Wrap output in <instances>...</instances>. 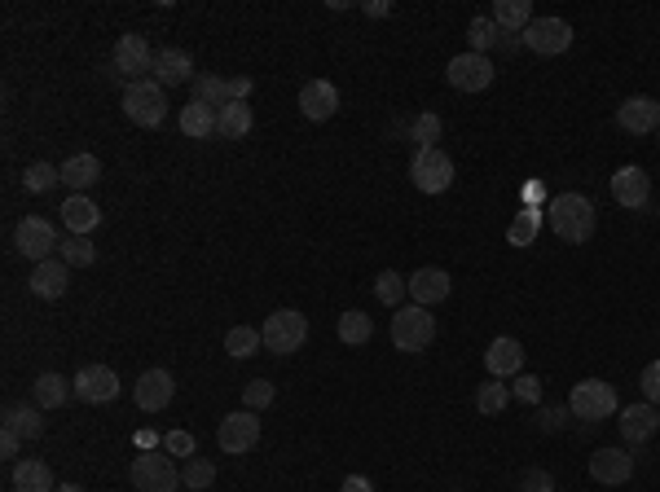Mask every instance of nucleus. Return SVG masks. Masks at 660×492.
<instances>
[{"label":"nucleus","instance_id":"nucleus-53","mask_svg":"<svg viewBox=\"0 0 660 492\" xmlns=\"http://www.w3.org/2000/svg\"><path fill=\"white\" fill-rule=\"evenodd\" d=\"M53 492H84L80 484H62V488H53Z\"/></svg>","mask_w":660,"mask_h":492},{"label":"nucleus","instance_id":"nucleus-26","mask_svg":"<svg viewBox=\"0 0 660 492\" xmlns=\"http://www.w3.org/2000/svg\"><path fill=\"white\" fill-rule=\"evenodd\" d=\"M251 123H256V115H251L247 102H229L216 110V137L220 141H242L251 132Z\"/></svg>","mask_w":660,"mask_h":492},{"label":"nucleus","instance_id":"nucleus-33","mask_svg":"<svg viewBox=\"0 0 660 492\" xmlns=\"http://www.w3.org/2000/svg\"><path fill=\"white\" fill-rule=\"evenodd\" d=\"M190 88H194V102H203V106H212V110H220V106H229V80H225V75H212V71H198Z\"/></svg>","mask_w":660,"mask_h":492},{"label":"nucleus","instance_id":"nucleus-11","mask_svg":"<svg viewBox=\"0 0 660 492\" xmlns=\"http://www.w3.org/2000/svg\"><path fill=\"white\" fill-rule=\"evenodd\" d=\"M493 62L484 58V53H458V58H449L445 66V80L449 88H458V93H484V88L493 84Z\"/></svg>","mask_w":660,"mask_h":492},{"label":"nucleus","instance_id":"nucleus-48","mask_svg":"<svg viewBox=\"0 0 660 492\" xmlns=\"http://www.w3.org/2000/svg\"><path fill=\"white\" fill-rule=\"evenodd\" d=\"M251 75H229V102H247L251 97Z\"/></svg>","mask_w":660,"mask_h":492},{"label":"nucleus","instance_id":"nucleus-8","mask_svg":"<svg viewBox=\"0 0 660 492\" xmlns=\"http://www.w3.org/2000/svg\"><path fill=\"white\" fill-rule=\"evenodd\" d=\"M181 471L172 466L168 453H137L132 457V488L137 492H176Z\"/></svg>","mask_w":660,"mask_h":492},{"label":"nucleus","instance_id":"nucleus-45","mask_svg":"<svg viewBox=\"0 0 660 492\" xmlns=\"http://www.w3.org/2000/svg\"><path fill=\"white\" fill-rule=\"evenodd\" d=\"M163 453L190 457V453H194V435H190V431H168V435H163Z\"/></svg>","mask_w":660,"mask_h":492},{"label":"nucleus","instance_id":"nucleus-9","mask_svg":"<svg viewBox=\"0 0 660 492\" xmlns=\"http://www.w3.org/2000/svg\"><path fill=\"white\" fill-rule=\"evenodd\" d=\"M216 444H220V453H229V457L251 453L260 444V418L251 409L225 413V418H220V427H216Z\"/></svg>","mask_w":660,"mask_h":492},{"label":"nucleus","instance_id":"nucleus-4","mask_svg":"<svg viewBox=\"0 0 660 492\" xmlns=\"http://www.w3.org/2000/svg\"><path fill=\"white\" fill-rule=\"evenodd\" d=\"M260 334H264V348L273 356H291V352H300L304 339H308V317L295 308H278L273 317H264Z\"/></svg>","mask_w":660,"mask_h":492},{"label":"nucleus","instance_id":"nucleus-15","mask_svg":"<svg viewBox=\"0 0 660 492\" xmlns=\"http://www.w3.org/2000/svg\"><path fill=\"white\" fill-rule=\"evenodd\" d=\"M172 396H176V378L168 374V369H146V374L137 378V387H132V400H137L141 413L168 409Z\"/></svg>","mask_w":660,"mask_h":492},{"label":"nucleus","instance_id":"nucleus-2","mask_svg":"<svg viewBox=\"0 0 660 492\" xmlns=\"http://www.w3.org/2000/svg\"><path fill=\"white\" fill-rule=\"evenodd\" d=\"M436 343V317H432V308H418V304H405V308H396V317H392V348L396 352H427Z\"/></svg>","mask_w":660,"mask_h":492},{"label":"nucleus","instance_id":"nucleus-22","mask_svg":"<svg viewBox=\"0 0 660 492\" xmlns=\"http://www.w3.org/2000/svg\"><path fill=\"white\" fill-rule=\"evenodd\" d=\"M27 286H31V295H36V299H62L66 286H71V264L53 255V260H44V264L31 268Z\"/></svg>","mask_w":660,"mask_h":492},{"label":"nucleus","instance_id":"nucleus-29","mask_svg":"<svg viewBox=\"0 0 660 492\" xmlns=\"http://www.w3.org/2000/svg\"><path fill=\"white\" fill-rule=\"evenodd\" d=\"M176 123H181V132L190 141H212L216 137V110L203 106V102H190V106L181 110V119H176Z\"/></svg>","mask_w":660,"mask_h":492},{"label":"nucleus","instance_id":"nucleus-23","mask_svg":"<svg viewBox=\"0 0 660 492\" xmlns=\"http://www.w3.org/2000/svg\"><path fill=\"white\" fill-rule=\"evenodd\" d=\"M449 290H454V282H449L445 268H418V273L410 277V299L418 308H436L449 299Z\"/></svg>","mask_w":660,"mask_h":492},{"label":"nucleus","instance_id":"nucleus-21","mask_svg":"<svg viewBox=\"0 0 660 492\" xmlns=\"http://www.w3.org/2000/svg\"><path fill=\"white\" fill-rule=\"evenodd\" d=\"M484 369H489V378H520L524 369V348L520 339H511V334H498V339L489 343V352H484Z\"/></svg>","mask_w":660,"mask_h":492},{"label":"nucleus","instance_id":"nucleus-24","mask_svg":"<svg viewBox=\"0 0 660 492\" xmlns=\"http://www.w3.org/2000/svg\"><path fill=\"white\" fill-rule=\"evenodd\" d=\"M9 484H14V492H53L58 488L53 484V466L40 462V457H22V462H14Z\"/></svg>","mask_w":660,"mask_h":492},{"label":"nucleus","instance_id":"nucleus-31","mask_svg":"<svg viewBox=\"0 0 660 492\" xmlns=\"http://www.w3.org/2000/svg\"><path fill=\"white\" fill-rule=\"evenodd\" d=\"M335 330H339V339H344V348H366V343L374 339V321L361 308H348Z\"/></svg>","mask_w":660,"mask_h":492},{"label":"nucleus","instance_id":"nucleus-50","mask_svg":"<svg viewBox=\"0 0 660 492\" xmlns=\"http://www.w3.org/2000/svg\"><path fill=\"white\" fill-rule=\"evenodd\" d=\"M18 449H22V435L9 431V427H0V453H5V457H18Z\"/></svg>","mask_w":660,"mask_h":492},{"label":"nucleus","instance_id":"nucleus-52","mask_svg":"<svg viewBox=\"0 0 660 492\" xmlns=\"http://www.w3.org/2000/svg\"><path fill=\"white\" fill-rule=\"evenodd\" d=\"M366 14H370V18H388V14H392V5H383V0H374V5H366Z\"/></svg>","mask_w":660,"mask_h":492},{"label":"nucleus","instance_id":"nucleus-47","mask_svg":"<svg viewBox=\"0 0 660 492\" xmlns=\"http://www.w3.org/2000/svg\"><path fill=\"white\" fill-rule=\"evenodd\" d=\"M533 233H537V216H524V220H515V225H511V242L528 246V242H533Z\"/></svg>","mask_w":660,"mask_h":492},{"label":"nucleus","instance_id":"nucleus-12","mask_svg":"<svg viewBox=\"0 0 660 492\" xmlns=\"http://www.w3.org/2000/svg\"><path fill=\"white\" fill-rule=\"evenodd\" d=\"M71 387H75V400H84V405H110L119 396V374L110 365H84L71 378Z\"/></svg>","mask_w":660,"mask_h":492},{"label":"nucleus","instance_id":"nucleus-13","mask_svg":"<svg viewBox=\"0 0 660 492\" xmlns=\"http://www.w3.org/2000/svg\"><path fill=\"white\" fill-rule=\"evenodd\" d=\"M150 66H154V49H150V40H146V36L128 31V36H119V40H115V71H119V75H128V84H132V80H146Z\"/></svg>","mask_w":660,"mask_h":492},{"label":"nucleus","instance_id":"nucleus-54","mask_svg":"<svg viewBox=\"0 0 660 492\" xmlns=\"http://www.w3.org/2000/svg\"><path fill=\"white\" fill-rule=\"evenodd\" d=\"M656 137H660V128H656Z\"/></svg>","mask_w":660,"mask_h":492},{"label":"nucleus","instance_id":"nucleus-43","mask_svg":"<svg viewBox=\"0 0 660 492\" xmlns=\"http://www.w3.org/2000/svg\"><path fill=\"white\" fill-rule=\"evenodd\" d=\"M511 396H520L524 405H537V400H542V378H537V374H520V378H515V387H511Z\"/></svg>","mask_w":660,"mask_h":492},{"label":"nucleus","instance_id":"nucleus-51","mask_svg":"<svg viewBox=\"0 0 660 492\" xmlns=\"http://www.w3.org/2000/svg\"><path fill=\"white\" fill-rule=\"evenodd\" d=\"M339 492H374V484H370L366 475H348V479H344V488H339Z\"/></svg>","mask_w":660,"mask_h":492},{"label":"nucleus","instance_id":"nucleus-39","mask_svg":"<svg viewBox=\"0 0 660 492\" xmlns=\"http://www.w3.org/2000/svg\"><path fill=\"white\" fill-rule=\"evenodd\" d=\"M467 40H471V53H484L489 58V49L502 40V31H498V22L493 18H471V27H467Z\"/></svg>","mask_w":660,"mask_h":492},{"label":"nucleus","instance_id":"nucleus-41","mask_svg":"<svg viewBox=\"0 0 660 492\" xmlns=\"http://www.w3.org/2000/svg\"><path fill=\"white\" fill-rule=\"evenodd\" d=\"M181 479H185V488H190V492L212 488V479H216V462H207V457H190V462H185V471H181Z\"/></svg>","mask_w":660,"mask_h":492},{"label":"nucleus","instance_id":"nucleus-1","mask_svg":"<svg viewBox=\"0 0 660 492\" xmlns=\"http://www.w3.org/2000/svg\"><path fill=\"white\" fill-rule=\"evenodd\" d=\"M546 225L555 229L559 242L581 246V242L594 238L599 216H594V203L586 194H555V203H550V211H546Z\"/></svg>","mask_w":660,"mask_h":492},{"label":"nucleus","instance_id":"nucleus-44","mask_svg":"<svg viewBox=\"0 0 660 492\" xmlns=\"http://www.w3.org/2000/svg\"><path fill=\"white\" fill-rule=\"evenodd\" d=\"M638 387H643V400H647V405H660V361L643 365V378H638Z\"/></svg>","mask_w":660,"mask_h":492},{"label":"nucleus","instance_id":"nucleus-38","mask_svg":"<svg viewBox=\"0 0 660 492\" xmlns=\"http://www.w3.org/2000/svg\"><path fill=\"white\" fill-rule=\"evenodd\" d=\"M506 405H511V387H506L502 378H489V383L476 391V409L489 413V418H493V413H502Z\"/></svg>","mask_w":660,"mask_h":492},{"label":"nucleus","instance_id":"nucleus-30","mask_svg":"<svg viewBox=\"0 0 660 492\" xmlns=\"http://www.w3.org/2000/svg\"><path fill=\"white\" fill-rule=\"evenodd\" d=\"M493 22H498V31H520L533 22V0H493Z\"/></svg>","mask_w":660,"mask_h":492},{"label":"nucleus","instance_id":"nucleus-16","mask_svg":"<svg viewBox=\"0 0 660 492\" xmlns=\"http://www.w3.org/2000/svg\"><path fill=\"white\" fill-rule=\"evenodd\" d=\"M616 123H621L630 137H652V132L660 128V102L656 97H625L621 106H616Z\"/></svg>","mask_w":660,"mask_h":492},{"label":"nucleus","instance_id":"nucleus-6","mask_svg":"<svg viewBox=\"0 0 660 492\" xmlns=\"http://www.w3.org/2000/svg\"><path fill=\"white\" fill-rule=\"evenodd\" d=\"M410 181H414L418 194H445V189L454 185V159H449L440 145H432V150H414Z\"/></svg>","mask_w":660,"mask_h":492},{"label":"nucleus","instance_id":"nucleus-28","mask_svg":"<svg viewBox=\"0 0 660 492\" xmlns=\"http://www.w3.org/2000/svg\"><path fill=\"white\" fill-rule=\"evenodd\" d=\"M71 396H75V387H71V378H62V374H40L36 387H31V400H36L40 409H62Z\"/></svg>","mask_w":660,"mask_h":492},{"label":"nucleus","instance_id":"nucleus-17","mask_svg":"<svg viewBox=\"0 0 660 492\" xmlns=\"http://www.w3.org/2000/svg\"><path fill=\"white\" fill-rule=\"evenodd\" d=\"M616 427H621V440L630 444V449H638V444H647V440H652V435L660 431V409L647 405V400H638V405H625Z\"/></svg>","mask_w":660,"mask_h":492},{"label":"nucleus","instance_id":"nucleus-20","mask_svg":"<svg viewBox=\"0 0 660 492\" xmlns=\"http://www.w3.org/2000/svg\"><path fill=\"white\" fill-rule=\"evenodd\" d=\"M335 110H339V88L330 80H308L300 88V115L308 123H326Z\"/></svg>","mask_w":660,"mask_h":492},{"label":"nucleus","instance_id":"nucleus-40","mask_svg":"<svg viewBox=\"0 0 660 492\" xmlns=\"http://www.w3.org/2000/svg\"><path fill=\"white\" fill-rule=\"evenodd\" d=\"M440 132H445V123H440V115H432V110L414 115V123H410V137L418 141V150H432V145H440Z\"/></svg>","mask_w":660,"mask_h":492},{"label":"nucleus","instance_id":"nucleus-27","mask_svg":"<svg viewBox=\"0 0 660 492\" xmlns=\"http://www.w3.org/2000/svg\"><path fill=\"white\" fill-rule=\"evenodd\" d=\"M97 176H102V163H97V154H71V159L62 163V185L75 189V194L93 189Z\"/></svg>","mask_w":660,"mask_h":492},{"label":"nucleus","instance_id":"nucleus-36","mask_svg":"<svg viewBox=\"0 0 660 492\" xmlns=\"http://www.w3.org/2000/svg\"><path fill=\"white\" fill-rule=\"evenodd\" d=\"M58 251H62V260L71 264V268H88V264H97V246H93V238H84V233H66Z\"/></svg>","mask_w":660,"mask_h":492},{"label":"nucleus","instance_id":"nucleus-18","mask_svg":"<svg viewBox=\"0 0 660 492\" xmlns=\"http://www.w3.org/2000/svg\"><path fill=\"white\" fill-rule=\"evenodd\" d=\"M194 58L185 49H159L154 53V66H150V80H159L163 88H181V84H194Z\"/></svg>","mask_w":660,"mask_h":492},{"label":"nucleus","instance_id":"nucleus-49","mask_svg":"<svg viewBox=\"0 0 660 492\" xmlns=\"http://www.w3.org/2000/svg\"><path fill=\"white\" fill-rule=\"evenodd\" d=\"M568 413H572V409H542V413H537V422H542V431H559Z\"/></svg>","mask_w":660,"mask_h":492},{"label":"nucleus","instance_id":"nucleus-37","mask_svg":"<svg viewBox=\"0 0 660 492\" xmlns=\"http://www.w3.org/2000/svg\"><path fill=\"white\" fill-rule=\"evenodd\" d=\"M53 185H62V167H53V163H31L22 172V189L27 194H49Z\"/></svg>","mask_w":660,"mask_h":492},{"label":"nucleus","instance_id":"nucleus-46","mask_svg":"<svg viewBox=\"0 0 660 492\" xmlns=\"http://www.w3.org/2000/svg\"><path fill=\"white\" fill-rule=\"evenodd\" d=\"M520 492H555V475H546V471H524V475H520Z\"/></svg>","mask_w":660,"mask_h":492},{"label":"nucleus","instance_id":"nucleus-14","mask_svg":"<svg viewBox=\"0 0 660 492\" xmlns=\"http://www.w3.org/2000/svg\"><path fill=\"white\" fill-rule=\"evenodd\" d=\"M612 198L621 203L625 211H643L652 203V176L643 172V167H616L612 172Z\"/></svg>","mask_w":660,"mask_h":492},{"label":"nucleus","instance_id":"nucleus-5","mask_svg":"<svg viewBox=\"0 0 660 492\" xmlns=\"http://www.w3.org/2000/svg\"><path fill=\"white\" fill-rule=\"evenodd\" d=\"M568 409L577 413L581 422H603L621 409V400H616V387L603 383V378H581L568 396Z\"/></svg>","mask_w":660,"mask_h":492},{"label":"nucleus","instance_id":"nucleus-19","mask_svg":"<svg viewBox=\"0 0 660 492\" xmlns=\"http://www.w3.org/2000/svg\"><path fill=\"white\" fill-rule=\"evenodd\" d=\"M634 475V457L625 453V449H594L590 453V479L594 484H625V479Z\"/></svg>","mask_w":660,"mask_h":492},{"label":"nucleus","instance_id":"nucleus-42","mask_svg":"<svg viewBox=\"0 0 660 492\" xmlns=\"http://www.w3.org/2000/svg\"><path fill=\"white\" fill-rule=\"evenodd\" d=\"M242 405H247L251 413L264 409V405H273V383H269V378H256V383L242 387Z\"/></svg>","mask_w":660,"mask_h":492},{"label":"nucleus","instance_id":"nucleus-3","mask_svg":"<svg viewBox=\"0 0 660 492\" xmlns=\"http://www.w3.org/2000/svg\"><path fill=\"white\" fill-rule=\"evenodd\" d=\"M124 115L137 123V128H159L163 119H168V88L159 80H132L124 88Z\"/></svg>","mask_w":660,"mask_h":492},{"label":"nucleus","instance_id":"nucleus-25","mask_svg":"<svg viewBox=\"0 0 660 492\" xmlns=\"http://www.w3.org/2000/svg\"><path fill=\"white\" fill-rule=\"evenodd\" d=\"M62 225H66V233H93L97 225H102V211H97V203L93 198H84V194H71L62 203Z\"/></svg>","mask_w":660,"mask_h":492},{"label":"nucleus","instance_id":"nucleus-32","mask_svg":"<svg viewBox=\"0 0 660 492\" xmlns=\"http://www.w3.org/2000/svg\"><path fill=\"white\" fill-rule=\"evenodd\" d=\"M5 427L18 431L22 440H40V435H44V413H40V405H9L5 409Z\"/></svg>","mask_w":660,"mask_h":492},{"label":"nucleus","instance_id":"nucleus-10","mask_svg":"<svg viewBox=\"0 0 660 492\" xmlns=\"http://www.w3.org/2000/svg\"><path fill=\"white\" fill-rule=\"evenodd\" d=\"M520 40H524V49L537 53V58H559V53L572 49V27L564 18H533Z\"/></svg>","mask_w":660,"mask_h":492},{"label":"nucleus","instance_id":"nucleus-7","mask_svg":"<svg viewBox=\"0 0 660 492\" xmlns=\"http://www.w3.org/2000/svg\"><path fill=\"white\" fill-rule=\"evenodd\" d=\"M14 246H18L22 260L44 264V260H53V251H58L62 242H58V229H53V220H44V216H22L18 229H14Z\"/></svg>","mask_w":660,"mask_h":492},{"label":"nucleus","instance_id":"nucleus-34","mask_svg":"<svg viewBox=\"0 0 660 492\" xmlns=\"http://www.w3.org/2000/svg\"><path fill=\"white\" fill-rule=\"evenodd\" d=\"M264 348V334L256 326H234L225 334V352L234 356V361H247V356H256Z\"/></svg>","mask_w":660,"mask_h":492},{"label":"nucleus","instance_id":"nucleus-35","mask_svg":"<svg viewBox=\"0 0 660 492\" xmlns=\"http://www.w3.org/2000/svg\"><path fill=\"white\" fill-rule=\"evenodd\" d=\"M374 295H379V304L396 308L405 295H410V277H401L396 268H383V273L374 277Z\"/></svg>","mask_w":660,"mask_h":492}]
</instances>
